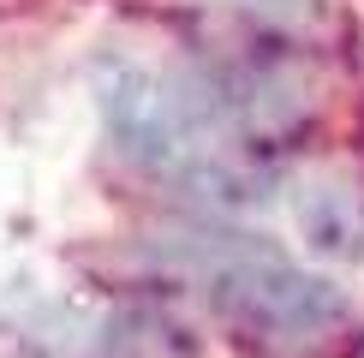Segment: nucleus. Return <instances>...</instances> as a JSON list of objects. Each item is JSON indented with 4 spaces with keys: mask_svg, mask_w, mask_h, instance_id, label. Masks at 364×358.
<instances>
[{
    "mask_svg": "<svg viewBox=\"0 0 364 358\" xmlns=\"http://www.w3.org/2000/svg\"><path fill=\"white\" fill-rule=\"evenodd\" d=\"M215 102L227 114V126L245 131H287L293 119L311 114V78L293 60H245L227 84H215Z\"/></svg>",
    "mask_w": 364,
    "mask_h": 358,
    "instance_id": "3",
    "label": "nucleus"
},
{
    "mask_svg": "<svg viewBox=\"0 0 364 358\" xmlns=\"http://www.w3.org/2000/svg\"><path fill=\"white\" fill-rule=\"evenodd\" d=\"M293 227L311 251L353 263L364 257V179L353 173H316L293 191Z\"/></svg>",
    "mask_w": 364,
    "mask_h": 358,
    "instance_id": "4",
    "label": "nucleus"
},
{
    "mask_svg": "<svg viewBox=\"0 0 364 358\" xmlns=\"http://www.w3.org/2000/svg\"><path fill=\"white\" fill-rule=\"evenodd\" d=\"M96 108L102 131L132 168L168 173L179 185H197L203 197L251 203L257 179L227 156V114L215 84L191 72H161L144 60H102L96 66Z\"/></svg>",
    "mask_w": 364,
    "mask_h": 358,
    "instance_id": "1",
    "label": "nucleus"
},
{
    "mask_svg": "<svg viewBox=\"0 0 364 358\" xmlns=\"http://www.w3.org/2000/svg\"><path fill=\"white\" fill-rule=\"evenodd\" d=\"M239 6L269 12V18H305V12H311V0H239Z\"/></svg>",
    "mask_w": 364,
    "mask_h": 358,
    "instance_id": "5",
    "label": "nucleus"
},
{
    "mask_svg": "<svg viewBox=\"0 0 364 358\" xmlns=\"http://www.w3.org/2000/svg\"><path fill=\"white\" fill-rule=\"evenodd\" d=\"M203 293L233 317L239 328L281 347H316L353 317L346 293L328 275L287 263L281 251H257V245H233V251H209L203 263Z\"/></svg>",
    "mask_w": 364,
    "mask_h": 358,
    "instance_id": "2",
    "label": "nucleus"
}]
</instances>
